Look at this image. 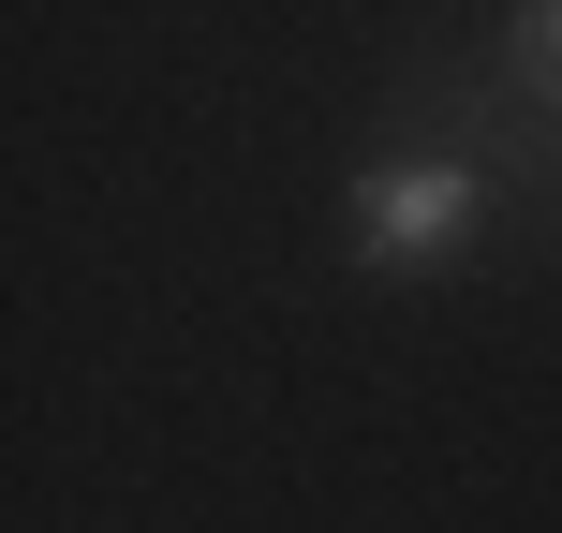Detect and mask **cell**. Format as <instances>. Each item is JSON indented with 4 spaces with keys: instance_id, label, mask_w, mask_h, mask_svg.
Returning a JSON list of instances; mask_svg holds the SVG:
<instances>
[{
    "instance_id": "7a4b0ae2",
    "label": "cell",
    "mask_w": 562,
    "mask_h": 533,
    "mask_svg": "<svg viewBox=\"0 0 562 533\" xmlns=\"http://www.w3.org/2000/svg\"><path fill=\"white\" fill-rule=\"evenodd\" d=\"M504 89L562 134V0H518V15H504Z\"/></svg>"
},
{
    "instance_id": "6da1fadb",
    "label": "cell",
    "mask_w": 562,
    "mask_h": 533,
    "mask_svg": "<svg viewBox=\"0 0 562 533\" xmlns=\"http://www.w3.org/2000/svg\"><path fill=\"white\" fill-rule=\"evenodd\" d=\"M474 223H488V178L445 164V148H385L356 178V267L370 281H445L474 253Z\"/></svg>"
}]
</instances>
